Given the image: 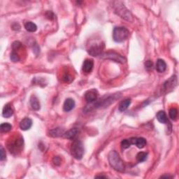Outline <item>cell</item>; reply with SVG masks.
<instances>
[{
    "label": "cell",
    "instance_id": "obj_10",
    "mask_svg": "<svg viewBox=\"0 0 179 179\" xmlns=\"http://www.w3.org/2000/svg\"><path fill=\"white\" fill-rule=\"evenodd\" d=\"M32 125V120L30 118H25L21 121L20 123V128L22 130L26 131L28 130L31 128V127Z\"/></svg>",
    "mask_w": 179,
    "mask_h": 179
},
{
    "label": "cell",
    "instance_id": "obj_12",
    "mask_svg": "<svg viewBox=\"0 0 179 179\" xmlns=\"http://www.w3.org/2000/svg\"><path fill=\"white\" fill-rule=\"evenodd\" d=\"M74 106H75V101H74V99L71 98H68L64 101L63 109L64 111L69 112L74 108Z\"/></svg>",
    "mask_w": 179,
    "mask_h": 179
},
{
    "label": "cell",
    "instance_id": "obj_16",
    "mask_svg": "<svg viewBox=\"0 0 179 179\" xmlns=\"http://www.w3.org/2000/svg\"><path fill=\"white\" fill-rule=\"evenodd\" d=\"M166 69V64L165 60L162 59H158L156 64V70L160 73H162Z\"/></svg>",
    "mask_w": 179,
    "mask_h": 179
},
{
    "label": "cell",
    "instance_id": "obj_13",
    "mask_svg": "<svg viewBox=\"0 0 179 179\" xmlns=\"http://www.w3.org/2000/svg\"><path fill=\"white\" fill-rule=\"evenodd\" d=\"M29 102H30V105L32 109H34V110L35 111H38L41 108L40 102H39V100L35 95H32L31 97Z\"/></svg>",
    "mask_w": 179,
    "mask_h": 179
},
{
    "label": "cell",
    "instance_id": "obj_4",
    "mask_svg": "<svg viewBox=\"0 0 179 179\" xmlns=\"http://www.w3.org/2000/svg\"><path fill=\"white\" fill-rule=\"evenodd\" d=\"M116 5H115V8H114L116 13L118 16H120L122 18L125 19L128 21H132V16H131L130 11L126 9L125 5L123 4L120 2H116Z\"/></svg>",
    "mask_w": 179,
    "mask_h": 179
},
{
    "label": "cell",
    "instance_id": "obj_28",
    "mask_svg": "<svg viewBox=\"0 0 179 179\" xmlns=\"http://www.w3.org/2000/svg\"><path fill=\"white\" fill-rule=\"evenodd\" d=\"M53 162L55 163V165H59L61 163V159L59 158V157H58V156L55 157L54 159H53Z\"/></svg>",
    "mask_w": 179,
    "mask_h": 179
},
{
    "label": "cell",
    "instance_id": "obj_30",
    "mask_svg": "<svg viewBox=\"0 0 179 179\" xmlns=\"http://www.w3.org/2000/svg\"><path fill=\"white\" fill-rule=\"evenodd\" d=\"M172 178V176H161V178Z\"/></svg>",
    "mask_w": 179,
    "mask_h": 179
},
{
    "label": "cell",
    "instance_id": "obj_14",
    "mask_svg": "<svg viewBox=\"0 0 179 179\" xmlns=\"http://www.w3.org/2000/svg\"><path fill=\"white\" fill-rule=\"evenodd\" d=\"M13 113V110L11 107V105L10 104H7L4 106L3 109V111H2V116L4 118H9L11 117Z\"/></svg>",
    "mask_w": 179,
    "mask_h": 179
},
{
    "label": "cell",
    "instance_id": "obj_21",
    "mask_svg": "<svg viewBox=\"0 0 179 179\" xmlns=\"http://www.w3.org/2000/svg\"><path fill=\"white\" fill-rule=\"evenodd\" d=\"M148 153L146 152H140L136 155V160L139 162H143L146 161L148 158Z\"/></svg>",
    "mask_w": 179,
    "mask_h": 179
},
{
    "label": "cell",
    "instance_id": "obj_24",
    "mask_svg": "<svg viewBox=\"0 0 179 179\" xmlns=\"http://www.w3.org/2000/svg\"><path fill=\"white\" fill-rule=\"evenodd\" d=\"M131 145V143L130 139H124V140L122 141L121 142V146L123 149H127L130 148Z\"/></svg>",
    "mask_w": 179,
    "mask_h": 179
},
{
    "label": "cell",
    "instance_id": "obj_11",
    "mask_svg": "<svg viewBox=\"0 0 179 179\" xmlns=\"http://www.w3.org/2000/svg\"><path fill=\"white\" fill-rule=\"evenodd\" d=\"M177 84V80H176V77L173 76L169 79L168 81H166L165 84H164V90H169L172 89L173 88L176 86Z\"/></svg>",
    "mask_w": 179,
    "mask_h": 179
},
{
    "label": "cell",
    "instance_id": "obj_18",
    "mask_svg": "<svg viewBox=\"0 0 179 179\" xmlns=\"http://www.w3.org/2000/svg\"><path fill=\"white\" fill-rule=\"evenodd\" d=\"M49 136L52 137H58V136H63L64 134V130L63 128H55L49 131Z\"/></svg>",
    "mask_w": 179,
    "mask_h": 179
},
{
    "label": "cell",
    "instance_id": "obj_27",
    "mask_svg": "<svg viewBox=\"0 0 179 179\" xmlns=\"http://www.w3.org/2000/svg\"><path fill=\"white\" fill-rule=\"evenodd\" d=\"M21 42L19 41H15L12 44V48H13V51H16V50H18L21 47Z\"/></svg>",
    "mask_w": 179,
    "mask_h": 179
},
{
    "label": "cell",
    "instance_id": "obj_6",
    "mask_svg": "<svg viewBox=\"0 0 179 179\" xmlns=\"http://www.w3.org/2000/svg\"><path fill=\"white\" fill-rule=\"evenodd\" d=\"M101 58L113 60L116 63H125L126 62L125 58L123 56L120 55V54L116 53L115 52H107V53H102L100 55Z\"/></svg>",
    "mask_w": 179,
    "mask_h": 179
},
{
    "label": "cell",
    "instance_id": "obj_8",
    "mask_svg": "<svg viewBox=\"0 0 179 179\" xmlns=\"http://www.w3.org/2000/svg\"><path fill=\"white\" fill-rule=\"evenodd\" d=\"M130 140L131 144L136 146L139 148H143L146 145V140L143 137H132Z\"/></svg>",
    "mask_w": 179,
    "mask_h": 179
},
{
    "label": "cell",
    "instance_id": "obj_1",
    "mask_svg": "<svg viewBox=\"0 0 179 179\" xmlns=\"http://www.w3.org/2000/svg\"><path fill=\"white\" fill-rule=\"evenodd\" d=\"M108 160L111 166L116 171L123 172L125 171V165L121 160L119 154L116 150L111 151L108 155Z\"/></svg>",
    "mask_w": 179,
    "mask_h": 179
},
{
    "label": "cell",
    "instance_id": "obj_26",
    "mask_svg": "<svg viewBox=\"0 0 179 179\" xmlns=\"http://www.w3.org/2000/svg\"><path fill=\"white\" fill-rule=\"evenodd\" d=\"M6 152H5L4 148L1 146V149H0V160L1 161H4L6 159Z\"/></svg>",
    "mask_w": 179,
    "mask_h": 179
},
{
    "label": "cell",
    "instance_id": "obj_15",
    "mask_svg": "<svg viewBox=\"0 0 179 179\" xmlns=\"http://www.w3.org/2000/svg\"><path fill=\"white\" fill-rule=\"evenodd\" d=\"M78 133V130L77 128H72L67 132H64V137L68 139H74Z\"/></svg>",
    "mask_w": 179,
    "mask_h": 179
},
{
    "label": "cell",
    "instance_id": "obj_25",
    "mask_svg": "<svg viewBox=\"0 0 179 179\" xmlns=\"http://www.w3.org/2000/svg\"><path fill=\"white\" fill-rule=\"evenodd\" d=\"M10 58H11V61L14 62V63H16V62H18L20 60V57L18 56V55L16 53H15V52H13V53L11 54Z\"/></svg>",
    "mask_w": 179,
    "mask_h": 179
},
{
    "label": "cell",
    "instance_id": "obj_2",
    "mask_svg": "<svg viewBox=\"0 0 179 179\" xmlns=\"http://www.w3.org/2000/svg\"><path fill=\"white\" fill-rule=\"evenodd\" d=\"M130 32L125 27H116L113 32V39L117 43H121L128 39Z\"/></svg>",
    "mask_w": 179,
    "mask_h": 179
},
{
    "label": "cell",
    "instance_id": "obj_17",
    "mask_svg": "<svg viewBox=\"0 0 179 179\" xmlns=\"http://www.w3.org/2000/svg\"><path fill=\"white\" fill-rule=\"evenodd\" d=\"M156 118L160 123H163V124L167 123V122H168L167 116H166V114L164 111H160L158 112V113H157V115H156Z\"/></svg>",
    "mask_w": 179,
    "mask_h": 179
},
{
    "label": "cell",
    "instance_id": "obj_5",
    "mask_svg": "<svg viewBox=\"0 0 179 179\" xmlns=\"http://www.w3.org/2000/svg\"><path fill=\"white\" fill-rule=\"evenodd\" d=\"M104 48V44L101 42H95V43H91L89 45L88 48V53L92 56L97 57L100 56L101 54L103 53V50Z\"/></svg>",
    "mask_w": 179,
    "mask_h": 179
},
{
    "label": "cell",
    "instance_id": "obj_20",
    "mask_svg": "<svg viewBox=\"0 0 179 179\" xmlns=\"http://www.w3.org/2000/svg\"><path fill=\"white\" fill-rule=\"evenodd\" d=\"M25 28L26 29V30L29 32H34L36 31L37 26L35 23H34V22L29 21L27 22L25 24Z\"/></svg>",
    "mask_w": 179,
    "mask_h": 179
},
{
    "label": "cell",
    "instance_id": "obj_3",
    "mask_svg": "<svg viewBox=\"0 0 179 179\" xmlns=\"http://www.w3.org/2000/svg\"><path fill=\"white\" fill-rule=\"evenodd\" d=\"M71 153L76 160H81L84 155V148L81 141L75 140L71 147Z\"/></svg>",
    "mask_w": 179,
    "mask_h": 179
},
{
    "label": "cell",
    "instance_id": "obj_22",
    "mask_svg": "<svg viewBox=\"0 0 179 179\" xmlns=\"http://www.w3.org/2000/svg\"><path fill=\"white\" fill-rule=\"evenodd\" d=\"M12 129V125L8 123H4L0 125V130L3 132H8Z\"/></svg>",
    "mask_w": 179,
    "mask_h": 179
},
{
    "label": "cell",
    "instance_id": "obj_9",
    "mask_svg": "<svg viewBox=\"0 0 179 179\" xmlns=\"http://www.w3.org/2000/svg\"><path fill=\"white\" fill-rule=\"evenodd\" d=\"M94 67V63L93 59H87L84 61L83 64V71L86 74L90 73Z\"/></svg>",
    "mask_w": 179,
    "mask_h": 179
},
{
    "label": "cell",
    "instance_id": "obj_23",
    "mask_svg": "<svg viewBox=\"0 0 179 179\" xmlns=\"http://www.w3.org/2000/svg\"><path fill=\"white\" fill-rule=\"evenodd\" d=\"M178 116V110L176 108H171L169 110V117L171 120H175Z\"/></svg>",
    "mask_w": 179,
    "mask_h": 179
},
{
    "label": "cell",
    "instance_id": "obj_29",
    "mask_svg": "<svg viewBox=\"0 0 179 179\" xmlns=\"http://www.w3.org/2000/svg\"><path fill=\"white\" fill-rule=\"evenodd\" d=\"M145 67H146V69H152L153 63L151 61H146L145 63Z\"/></svg>",
    "mask_w": 179,
    "mask_h": 179
},
{
    "label": "cell",
    "instance_id": "obj_19",
    "mask_svg": "<svg viewBox=\"0 0 179 179\" xmlns=\"http://www.w3.org/2000/svg\"><path fill=\"white\" fill-rule=\"evenodd\" d=\"M131 104V99H124L123 101H121V103L119 105V111L121 112H123L126 111L127 109H128L129 106H130Z\"/></svg>",
    "mask_w": 179,
    "mask_h": 179
},
{
    "label": "cell",
    "instance_id": "obj_7",
    "mask_svg": "<svg viewBox=\"0 0 179 179\" xmlns=\"http://www.w3.org/2000/svg\"><path fill=\"white\" fill-rule=\"evenodd\" d=\"M98 93L96 90L93 89L87 91L85 94V98L86 100L88 101V103H93L97 99Z\"/></svg>",
    "mask_w": 179,
    "mask_h": 179
}]
</instances>
